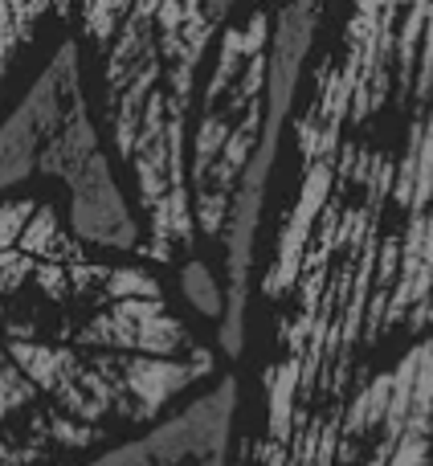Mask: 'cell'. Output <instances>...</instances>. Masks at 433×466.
Wrapping results in <instances>:
<instances>
[{"mask_svg": "<svg viewBox=\"0 0 433 466\" xmlns=\"http://www.w3.org/2000/svg\"><path fill=\"white\" fill-rule=\"evenodd\" d=\"M229 5H123L106 37V123L115 152L131 168L144 209V258L172 262L193 249L188 201V115L196 70Z\"/></svg>", "mask_w": 433, "mask_h": 466, "instance_id": "6da1fadb", "label": "cell"}, {"mask_svg": "<svg viewBox=\"0 0 433 466\" xmlns=\"http://www.w3.org/2000/svg\"><path fill=\"white\" fill-rule=\"evenodd\" d=\"M266 78H270V13L254 8L237 25H225L209 86L196 111L188 201H193V226L205 238H221L233 193L257 152L266 123Z\"/></svg>", "mask_w": 433, "mask_h": 466, "instance_id": "7a4b0ae2", "label": "cell"}, {"mask_svg": "<svg viewBox=\"0 0 433 466\" xmlns=\"http://www.w3.org/2000/svg\"><path fill=\"white\" fill-rule=\"evenodd\" d=\"M29 90L41 111L37 172L57 177L70 193V233L103 249L144 254V229L131 218L106 156L98 152L95 123L82 98L78 41L65 37Z\"/></svg>", "mask_w": 433, "mask_h": 466, "instance_id": "3957f363", "label": "cell"}, {"mask_svg": "<svg viewBox=\"0 0 433 466\" xmlns=\"http://www.w3.org/2000/svg\"><path fill=\"white\" fill-rule=\"evenodd\" d=\"M421 29L426 49L413 78L409 136L388 188L397 221L380 233V254L393 262V282L380 303H368L364 344L385 339L393 328L421 331L433 323V8H426Z\"/></svg>", "mask_w": 433, "mask_h": 466, "instance_id": "277c9868", "label": "cell"}, {"mask_svg": "<svg viewBox=\"0 0 433 466\" xmlns=\"http://www.w3.org/2000/svg\"><path fill=\"white\" fill-rule=\"evenodd\" d=\"M319 5H290L270 16V78H266V123L257 152L249 160L246 177H241L237 193L229 205V221L221 229L225 241V315H221V348L225 356L237 360L246 348V303H249V266H254L257 246V221H262L266 185H270L274 160H278V144L287 131L290 106L298 95V78H303L307 54L315 46V29H319Z\"/></svg>", "mask_w": 433, "mask_h": 466, "instance_id": "5b68a950", "label": "cell"}, {"mask_svg": "<svg viewBox=\"0 0 433 466\" xmlns=\"http://www.w3.org/2000/svg\"><path fill=\"white\" fill-rule=\"evenodd\" d=\"M233 410H237V377H225L213 393L196 397L188 410L160 421L152 434L115 446L86 466H201L209 459H225Z\"/></svg>", "mask_w": 433, "mask_h": 466, "instance_id": "8992f818", "label": "cell"}, {"mask_svg": "<svg viewBox=\"0 0 433 466\" xmlns=\"http://www.w3.org/2000/svg\"><path fill=\"white\" fill-rule=\"evenodd\" d=\"M37 401H41L37 389L29 385V377L16 369L13 356H8L5 344H0V454H5L13 466H29V459H25V454L16 451V442H13L16 426H33V434L45 442V451L49 446L78 451V446L98 442V434H90V430L70 426L65 418H54V413H41Z\"/></svg>", "mask_w": 433, "mask_h": 466, "instance_id": "52a82bcc", "label": "cell"}, {"mask_svg": "<svg viewBox=\"0 0 433 466\" xmlns=\"http://www.w3.org/2000/svg\"><path fill=\"white\" fill-rule=\"evenodd\" d=\"M37 144H41V111L33 90H25L21 103L0 123V193L16 188L37 172Z\"/></svg>", "mask_w": 433, "mask_h": 466, "instance_id": "ba28073f", "label": "cell"}, {"mask_svg": "<svg viewBox=\"0 0 433 466\" xmlns=\"http://www.w3.org/2000/svg\"><path fill=\"white\" fill-rule=\"evenodd\" d=\"M49 13H57V8L37 5V0H33V5H0V86H5L16 54L29 46L33 33H37V25L45 21Z\"/></svg>", "mask_w": 433, "mask_h": 466, "instance_id": "9c48e42d", "label": "cell"}, {"mask_svg": "<svg viewBox=\"0 0 433 466\" xmlns=\"http://www.w3.org/2000/svg\"><path fill=\"white\" fill-rule=\"evenodd\" d=\"M180 290H185L188 303H193L201 315H209V319H221L225 315V295H221V287H216V279L209 274V266H205L201 258L185 262V270H180Z\"/></svg>", "mask_w": 433, "mask_h": 466, "instance_id": "30bf717a", "label": "cell"}, {"mask_svg": "<svg viewBox=\"0 0 433 466\" xmlns=\"http://www.w3.org/2000/svg\"><path fill=\"white\" fill-rule=\"evenodd\" d=\"M201 466H225V459H209V462H201Z\"/></svg>", "mask_w": 433, "mask_h": 466, "instance_id": "8fae6325", "label": "cell"}]
</instances>
